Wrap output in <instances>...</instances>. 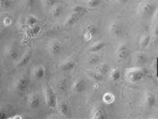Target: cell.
I'll return each instance as SVG.
<instances>
[{"label": "cell", "instance_id": "d4e9b609", "mask_svg": "<svg viewBox=\"0 0 158 119\" xmlns=\"http://www.w3.org/2000/svg\"><path fill=\"white\" fill-rule=\"evenodd\" d=\"M101 116H102V114H101V111H100V110H98V109H94V110H93V112H92L91 117H93V118H99V117H101Z\"/></svg>", "mask_w": 158, "mask_h": 119}, {"label": "cell", "instance_id": "f546056e", "mask_svg": "<svg viewBox=\"0 0 158 119\" xmlns=\"http://www.w3.org/2000/svg\"><path fill=\"white\" fill-rule=\"evenodd\" d=\"M0 33H1V29H0Z\"/></svg>", "mask_w": 158, "mask_h": 119}, {"label": "cell", "instance_id": "e0dca14e", "mask_svg": "<svg viewBox=\"0 0 158 119\" xmlns=\"http://www.w3.org/2000/svg\"><path fill=\"white\" fill-rule=\"evenodd\" d=\"M40 26H39V24H37V25H35V26H32V27H29V33H30V35H31V36H36L38 34H39V32H40Z\"/></svg>", "mask_w": 158, "mask_h": 119}, {"label": "cell", "instance_id": "484cf974", "mask_svg": "<svg viewBox=\"0 0 158 119\" xmlns=\"http://www.w3.org/2000/svg\"><path fill=\"white\" fill-rule=\"evenodd\" d=\"M7 115H6V111H5V108L3 106H0V119H3V118H6Z\"/></svg>", "mask_w": 158, "mask_h": 119}, {"label": "cell", "instance_id": "ba28073f", "mask_svg": "<svg viewBox=\"0 0 158 119\" xmlns=\"http://www.w3.org/2000/svg\"><path fill=\"white\" fill-rule=\"evenodd\" d=\"M32 59V51L27 50L25 51L20 59H18V62L16 64V67H23L27 65L30 62V60Z\"/></svg>", "mask_w": 158, "mask_h": 119}, {"label": "cell", "instance_id": "7c38bea8", "mask_svg": "<svg viewBox=\"0 0 158 119\" xmlns=\"http://www.w3.org/2000/svg\"><path fill=\"white\" fill-rule=\"evenodd\" d=\"M49 12H50V15L53 17V18H58L61 15L62 13V8L60 4H54L50 9H49Z\"/></svg>", "mask_w": 158, "mask_h": 119}, {"label": "cell", "instance_id": "4316f807", "mask_svg": "<svg viewBox=\"0 0 158 119\" xmlns=\"http://www.w3.org/2000/svg\"><path fill=\"white\" fill-rule=\"evenodd\" d=\"M96 62H97V57H95V56H91L88 60V64L90 65H93Z\"/></svg>", "mask_w": 158, "mask_h": 119}, {"label": "cell", "instance_id": "6da1fadb", "mask_svg": "<svg viewBox=\"0 0 158 119\" xmlns=\"http://www.w3.org/2000/svg\"><path fill=\"white\" fill-rule=\"evenodd\" d=\"M43 95H44V100H45V102H46L47 106L48 108H51V109L56 108L58 100H57V97H56V94H55L54 90L52 89V88L50 86L46 85L44 87Z\"/></svg>", "mask_w": 158, "mask_h": 119}, {"label": "cell", "instance_id": "ac0fdd59", "mask_svg": "<svg viewBox=\"0 0 158 119\" xmlns=\"http://www.w3.org/2000/svg\"><path fill=\"white\" fill-rule=\"evenodd\" d=\"M102 47V43L97 42V43H94V44L90 45L89 47V50L90 52H97V51L100 50Z\"/></svg>", "mask_w": 158, "mask_h": 119}, {"label": "cell", "instance_id": "4fadbf2b", "mask_svg": "<svg viewBox=\"0 0 158 119\" xmlns=\"http://www.w3.org/2000/svg\"><path fill=\"white\" fill-rule=\"evenodd\" d=\"M71 11H72V13L77 14L79 16H83L84 14H86L88 12V9L82 5H74L73 7H72Z\"/></svg>", "mask_w": 158, "mask_h": 119}, {"label": "cell", "instance_id": "83f0119b", "mask_svg": "<svg viewBox=\"0 0 158 119\" xmlns=\"http://www.w3.org/2000/svg\"><path fill=\"white\" fill-rule=\"evenodd\" d=\"M12 118H22V115L18 114V115H15V116H12Z\"/></svg>", "mask_w": 158, "mask_h": 119}, {"label": "cell", "instance_id": "30bf717a", "mask_svg": "<svg viewBox=\"0 0 158 119\" xmlns=\"http://www.w3.org/2000/svg\"><path fill=\"white\" fill-rule=\"evenodd\" d=\"M46 76V70L43 65H36L33 70V77L35 80H41Z\"/></svg>", "mask_w": 158, "mask_h": 119}, {"label": "cell", "instance_id": "8fae6325", "mask_svg": "<svg viewBox=\"0 0 158 119\" xmlns=\"http://www.w3.org/2000/svg\"><path fill=\"white\" fill-rule=\"evenodd\" d=\"M56 107H57L59 113L61 115H63V116H67L69 114V113H70V107H69L68 103L65 101H63V100L58 101Z\"/></svg>", "mask_w": 158, "mask_h": 119}, {"label": "cell", "instance_id": "7a4b0ae2", "mask_svg": "<svg viewBox=\"0 0 158 119\" xmlns=\"http://www.w3.org/2000/svg\"><path fill=\"white\" fill-rule=\"evenodd\" d=\"M87 89V83L85 81L84 78L82 77H77L75 78L71 86V90L73 93L79 94V93H82Z\"/></svg>", "mask_w": 158, "mask_h": 119}, {"label": "cell", "instance_id": "52a82bcc", "mask_svg": "<svg viewBox=\"0 0 158 119\" xmlns=\"http://www.w3.org/2000/svg\"><path fill=\"white\" fill-rule=\"evenodd\" d=\"M40 96L37 94V93H31L29 96H28V99H27V103H28V106L32 109H35L37 107H39L40 105Z\"/></svg>", "mask_w": 158, "mask_h": 119}, {"label": "cell", "instance_id": "cb8c5ba5", "mask_svg": "<svg viewBox=\"0 0 158 119\" xmlns=\"http://www.w3.org/2000/svg\"><path fill=\"white\" fill-rule=\"evenodd\" d=\"M85 32H88L89 34H90V35L93 36V35H95V34H96V28H95L93 25L89 24V25H88V26L86 27Z\"/></svg>", "mask_w": 158, "mask_h": 119}, {"label": "cell", "instance_id": "3957f363", "mask_svg": "<svg viewBox=\"0 0 158 119\" xmlns=\"http://www.w3.org/2000/svg\"><path fill=\"white\" fill-rule=\"evenodd\" d=\"M4 56L10 60V61H14V60L19 59V49L18 47L14 43H10L8 45L4 50Z\"/></svg>", "mask_w": 158, "mask_h": 119}, {"label": "cell", "instance_id": "8992f818", "mask_svg": "<svg viewBox=\"0 0 158 119\" xmlns=\"http://www.w3.org/2000/svg\"><path fill=\"white\" fill-rule=\"evenodd\" d=\"M75 66H76L75 60L72 57H69V58L65 59L63 62L60 63V69L63 72H69V71H72Z\"/></svg>", "mask_w": 158, "mask_h": 119}, {"label": "cell", "instance_id": "ffe728a7", "mask_svg": "<svg viewBox=\"0 0 158 119\" xmlns=\"http://www.w3.org/2000/svg\"><path fill=\"white\" fill-rule=\"evenodd\" d=\"M12 21L13 19L10 15H6L3 19V24L5 26H10L12 24Z\"/></svg>", "mask_w": 158, "mask_h": 119}, {"label": "cell", "instance_id": "5bb4252c", "mask_svg": "<svg viewBox=\"0 0 158 119\" xmlns=\"http://www.w3.org/2000/svg\"><path fill=\"white\" fill-rule=\"evenodd\" d=\"M25 23H26V25L28 27H32V26H35V25H37L39 21L37 19V17H35V15H32V14H29L26 16L25 18Z\"/></svg>", "mask_w": 158, "mask_h": 119}, {"label": "cell", "instance_id": "603a6c76", "mask_svg": "<svg viewBox=\"0 0 158 119\" xmlns=\"http://www.w3.org/2000/svg\"><path fill=\"white\" fill-rule=\"evenodd\" d=\"M23 5L25 6L26 9L31 10L34 7L35 0H23Z\"/></svg>", "mask_w": 158, "mask_h": 119}, {"label": "cell", "instance_id": "5b68a950", "mask_svg": "<svg viewBox=\"0 0 158 119\" xmlns=\"http://www.w3.org/2000/svg\"><path fill=\"white\" fill-rule=\"evenodd\" d=\"M48 50L52 55H59L62 50V45L59 40L52 39L48 43Z\"/></svg>", "mask_w": 158, "mask_h": 119}, {"label": "cell", "instance_id": "7402d4cb", "mask_svg": "<svg viewBox=\"0 0 158 119\" xmlns=\"http://www.w3.org/2000/svg\"><path fill=\"white\" fill-rule=\"evenodd\" d=\"M41 4L45 7V8H51L55 2H54V0H41Z\"/></svg>", "mask_w": 158, "mask_h": 119}, {"label": "cell", "instance_id": "2e32d148", "mask_svg": "<svg viewBox=\"0 0 158 119\" xmlns=\"http://www.w3.org/2000/svg\"><path fill=\"white\" fill-rule=\"evenodd\" d=\"M12 6L11 0H0V9H5L9 10Z\"/></svg>", "mask_w": 158, "mask_h": 119}, {"label": "cell", "instance_id": "277c9868", "mask_svg": "<svg viewBox=\"0 0 158 119\" xmlns=\"http://www.w3.org/2000/svg\"><path fill=\"white\" fill-rule=\"evenodd\" d=\"M15 89L19 92H23L25 91L28 87H29V79L25 75H21L14 83Z\"/></svg>", "mask_w": 158, "mask_h": 119}, {"label": "cell", "instance_id": "9a60e30c", "mask_svg": "<svg viewBox=\"0 0 158 119\" xmlns=\"http://www.w3.org/2000/svg\"><path fill=\"white\" fill-rule=\"evenodd\" d=\"M66 86H67V82L65 78H60L58 79L57 83H56V88L60 92H64L66 89Z\"/></svg>", "mask_w": 158, "mask_h": 119}, {"label": "cell", "instance_id": "d6986e66", "mask_svg": "<svg viewBox=\"0 0 158 119\" xmlns=\"http://www.w3.org/2000/svg\"><path fill=\"white\" fill-rule=\"evenodd\" d=\"M100 4V0H86V5L89 8H95Z\"/></svg>", "mask_w": 158, "mask_h": 119}, {"label": "cell", "instance_id": "f1b7e54d", "mask_svg": "<svg viewBox=\"0 0 158 119\" xmlns=\"http://www.w3.org/2000/svg\"><path fill=\"white\" fill-rule=\"evenodd\" d=\"M157 76H158V59H157Z\"/></svg>", "mask_w": 158, "mask_h": 119}, {"label": "cell", "instance_id": "9c48e42d", "mask_svg": "<svg viewBox=\"0 0 158 119\" xmlns=\"http://www.w3.org/2000/svg\"><path fill=\"white\" fill-rule=\"evenodd\" d=\"M81 16H79L77 14H74V13H71L70 15H68L64 21H63V27L65 28H69V27H72L73 25L75 24V23L79 20Z\"/></svg>", "mask_w": 158, "mask_h": 119}, {"label": "cell", "instance_id": "44dd1931", "mask_svg": "<svg viewBox=\"0 0 158 119\" xmlns=\"http://www.w3.org/2000/svg\"><path fill=\"white\" fill-rule=\"evenodd\" d=\"M87 74L89 75V76H90L92 79H94L95 81H98L101 79V75H99L98 73L96 72H93V71H88Z\"/></svg>", "mask_w": 158, "mask_h": 119}]
</instances>
